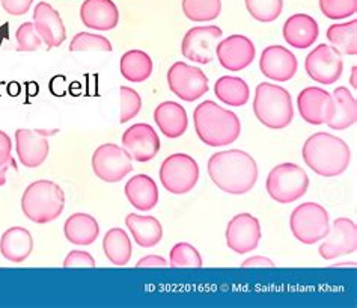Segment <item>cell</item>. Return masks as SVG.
Segmentation results:
<instances>
[{
	"mask_svg": "<svg viewBox=\"0 0 357 308\" xmlns=\"http://www.w3.org/2000/svg\"><path fill=\"white\" fill-rule=\"evenodd\" d=\"M65 237L74 245L86 247L92 245L100 235V226L97 219L88 213H74L65 221Z\"/></svg>",
	"mask_w": 357,
	"mask_h": 308,
	"instance_id": "484cf974",
	"label": "cell"
},
{
	"mask_svg": "<svg viewBox=\"0 0 357 308\" xmlns=\"http://www.w3.org/2000/svg\"><path fill=\"white\" fill-rule=\"evenodd\" d=\"M183 13L192 22H213L222 13V0H183Z\"/></svg>",
	"mask_w": 357,
	"mask_h": 308,
	"instance_id": "d6a6232c",
	"label": "cell"
},
{
	"mask_svg": "<svg viewBox=\"0 0 357 308\" xmlns=\"http://www.w3.org/2000/svg\"><path fill=\"white\" fill-rule=\"evenodd\" d=\"M321 13L331 20H342L357 11V0H319Z\"/></svg>",
	"mask_w": 357,
	"mask_h": 308,
	"instance_id": "74e56055",
	"label": "cell"
},
{
	"mask_svg": "<svg viewBox=\"0 0 357 308\" xmlns=\"http://www.w3.org/2000/svg\"><path fill=\"white\" fill-rule=\"evenodd\" d=\"M84 26L96 31H112L119 23V11L114 0H84L80 6Z\"/></svg>",
	"mask_w": 357,
	"mask_h": 308,
	"instance_id": "44dd1931",
	"label": "cell"
},
{
	"mask_svg": "<svg viewBox=\"0 0 357 308\" xmlns=\"http://www.w3.org/2000/svg\"><path fill=\"white\" fill-rule=\"evenodd\" d=\"M13 141L3 130H0V166H3L13 161Z\"/></svg>",
	"mask_w": 357,
	"mask_h": 308,
	"instance_id": "b9f144b4",
	"label": "cell"
},
{
	"mask_svg": "<svg viewBox=\"0 0 357 308\" xmlns=\"http://www.w3.org/2000/svg\"><path fill=\"white\" fill-rule=\"evenodd\" d=\"M153 59L144 50H128L121 56L119 70L122 78L133 83H142L153 74Z\"/></svg>",
	"mask_w": 357,
	"mask_h": 308,
	"instance_id": "f1b7e54d",
	"label": "cell"
},
{
	"mask_svg": "<svg viewBox=\"0 0 357 308\" xmlns=\"http://www.w3.org/2000/svg\"><path fill=\"white\" fill-rule=\"evenodd\" d=\"M356 71H357V67L354 65V67L351 68V79H350V85L356 89L357 88V83H356Z\"/></svg>",
	"mask_w": 357,
	"mask_h": 308,
	"instance_id": "bcb514c9",
	"label": "cell"
},
{
	"mask_svg": "<svg viewBox=\"0 0 357 308\" xmlns=\"http://www.w3.org/2000/svg\"><path fill=\"white\" fill-rule=\"evenodd\" d=\"M131 205L140 212L153 210L158 203L157 183L146 174H137L127 182L124 189Z\"/></svg>",
	"mask_w": 357,
	"mask_h": 308,
	"instance_id": "d4e9b609",
	"label": "cell"
},
{
	"mask_svg": "<svg viewBox=\"0 0 357 308\" xmlns=\"http://www.w3.org/2000/svg\"><path fill=\"white\" fill-rule=\"evenodd\" d=\"M319 36V27L314 17L307 14L291 15L284 24V40L294 49L312 47Z\"/></svg>",
	"mask_w": 357,
	"mask_h": 308,
	"instance_id": "7402d4cb",
	"label": "cell"
},
{
	"mask_svg": "<svg viewBox=\"0 0 357 308\" xmlns=\"http://www.w3.org/2000/svg\"><path fill=\"white\" fill-rule=\"evenodd\" d=\"M102 249L107 260L115 266H126L133 254L131 240L122 228H112L106 233L102 239Z\"/></svg>",
	"mask_w": 357,
	"mask_h": 308,
	"instance_id": "f546056e",
	"label": "cell"
},
{
	"mask_svg": "<svg viewBox=\"0 0 357 308\" xmlns=\"http://www.w3.org/2000/svg\"><path fill=\"white\" fill-rule=\"evenodd\" d=\"M297 108L303 121L314 126L327 124L335 115V101L332 94L318 87H309L300 92L297 97Z\"/></svg>",
	"mask_w": 357,
	"mask_h": 308,
	"instance_id": "4fadbf2b",
	"label": "cell"
},
{
	"mask_svg": "<svg viewBox=\"0 0 357 308\" xmlns=\"http://www.w3.org/2000/svg\"><path fill=\"white\" fill-rule=\"evenodd\" d=\"M33 26L47 47H59L67 40V29H65L61 14L47 2H40L33 11Z\"/></svg>",
	"mask_w": 357,
	"mask_h": 308,
	"instance_id": "ffe728a7",
	"label": "cell"
},
{
	"mask_svg": "<svg viewBox=\"0 0 357 308\" xmlns=\"http://www.w3.org/2000/svg\"><path fill=\"white\" fill-rule=\"evenodd\" d=\"M255 45L244 35H231L215 45L219 64L228 71H241L255 59Z\"/></svg>",
	"mask_w": 357,
	"mask_h": 308,
	"instance_id": "ac0fdd59",
	"label": "cell"
},
{
	"mask_svg": "<svg viewBox=\"0 0 357 308\" xmlns=\"http://www.w3.org/2000/svg\"><path fill=\"white\" fill-rule=\"evenodd\" d=\"M126 226L136 244L142 248H153L163 237L162 223L154 217H140V214L130 213L126 218Z\"/></svg>",
	"mask_w": 357,
	"mask_h": 308,
	"instance_id": "4316f807",
	"label": "cell"
},
{
	"mask_svg": "<svg viewBox=\"0 0 357 308\" xmlns=\"http://www.w3.org/2000/svg\"><path fill=\"white\" fill-rule=\"evenodd\" d=\"M167 261L160 256H148L137 261L136 267H166Z\"/></svg>",
	"mask_w": 357,
	"mask_h": 308,
	"instance_id": "7bdbcfd3",
	"label": "cell"
},
{
	"mask_svg": "<svg viewBox=\"0 0 357 308\" xmlns=\"http://www.w3.org/2000/svg\"><path fill=\"white\" fill-rule=\"evenodd\" d=\"M327 40L341 54H357V22L332 24L327 29Z\"/></svg>",
	"mask_w": 357,
	"mask_h": 308,
	"instance_id": "1f68e13d",
	"label": "cell"
},
{
	"mask_svg": "<svg viewBox=\"0 0 357 308\" xmlns=\"http://www.w3.org/2000/svg\"><path fill=\"white\" fill-rule=\"evenodd\" d=\"M305 70L307 76L321 85H333L341 79L344 61L333 45L319 44L306 56Z\"/></svg>",
	"mask_w": 357,
	"mask_h": 308,
	"instance_id": "8fae6325",
	"label": "cell"
},
{
	"mask_svg": "<svg viewBox=\"0 0 357 308\" xmlns=\"http://www.w3.org/2000/svg\"><path fill=\"white\" fill-rule=\"evenodd\" d=\"M309 188V177L302 166L296 163H280L270 171L266 189L275 201L291 204L300 200Z\"/></svg>",
	"mask_w": 357,
	"mask_h": 308,
	"instance_id": "8992f818",
	"label": "cell"
},
{
	"mask_svg": "<svg viewBox=\"0 0 357 308\" xmlns=\"http://www.w3.org/2000/svg\"><path fill=\"white\" fill-rule=\"evenodd\" d=\"M289 228L294 237L305 245L321 242L331 230L327 210L317 203H303L291 213Z\"/></svg>",
	"mask_w": 357,
	"mask_h": 308,
	"instance_id": "52a82bcc",
	"label": "cell"
},
{
	"mask_svg": "<svg viewBox=\"0 0 357 308\" xmlns=\"http://www.w3.org/2000/svg\"><path fill=\"white\" fill-rule=\"evenodd\" d=\"M318 248V253L324 260H333L341 256L353 254L357 248V227L349 218H337L328 235Z\"/></svg>",
	"mask_w": 357,
	"mask_h": 308,
	"instance_id": "9a60e30c",
	"label": "cell"
},
{
	"mask_svg": "<svg viewBox=\"0 0 357 308\" xmlns=\"http://www.w3.org/2000/svg\"><path fill=\"white\" fill-rule=\"evenodd\" d=\"M122 147L131 159L137 162H149L160 152V138L153 126L137 123L128 127L122 135Z\"/></svg>",
	"mask_w": 357,
	"mask_h": 308,
	"instance_id": "e0dca14e",
	"label": "cell"
},
{
	"mask_svg": "<svg viewBox=\"0 0 357 308\" xmlns=\"http://www.w3.org/2000/svg\"><path fill=\"white\" fill-rule=\"evenodd\" d=\"M223 36V31L218 26H196L184 35L181 53L185 59L210 64L214 59L215 45Z\"/></svg>",
	"mask_w": 357,
	"mask_h": 308,
	"instance_id": "7c38bea8",
	"label": "cell"
},
{
	"mask_svg": "<svg viewBox=\"0 0 357 308\" xmlns=\"http://www.w3.org/2000/svg\"><path fill=\"white\" fill-rule=\"evenodd\" d=\"M196 135L208 147H225L236 142L241 133V121L232 110L206 100L195 109Z\"/></svg>",
	"mask_w": 357,
	"mask_h": 308,
	"instance_id": "3957f363",
	"label": "cell"
},
{
	"mask_svg": "<svg viewBox=\"0 0 357 308\" xmlns=\"http://www.w3.org/2000/svg\"><path fill=\"white\" fill-rule=\"evenodd\" d=\"M119 97H121L119 123L124 124L127 121L137 117L140 109H142V98H140L137 91L128 87L119 88Z\"/></svg>",
	"mask_w": 357,
	"mask_h": 308,
	"instance_id": "8d00e7d4",
	"label": "cell"
},
{
	"mask_svg": "<svg viewBox=\"0 0 357 308\" xmlns=\"http://www.w3.org/2000/svg\"><path fill=\"white\" fill-rule=\"evenodd\" d=\"M33 0H0V5L9 15H24L29 11Z\"/></svg>",
	"mask_w": 357,
	"mask_h": 308,
	"instance_id": "60d3db41",
	"label": "cell"
},
{
	"mask_svg": "<svg viewBox=\"0 0 357 308\" xmlns=\"http://www.w3.org/2000/svg\"><path fill=\"white\" fill-rule=\"evenodd\" d=\"M208 174L220 191L231 195H244L250 192L258 182V165L246 152H219L210 157Z\"/></svg>",
	"mask_w": 357,
	"mask_h": 308,
	"instance_id": "6da1fadb",
	"label": "cell"
},
{
	"mask_svg": "<svg viewBox=\"0 0 357 308\" xmlns=\"http://www.w3.org/2000/svg\"><path fill=\"white\" fill-rule=\"evenodd\" d=\"M302 156L305 163L321 177L341 175L351 162V152L347 142L326 132L309 136L303 145Z\"/></svg>",
	"mask_w": 357,
	"mask_h": 308,
	"instance_id": "7a4b0ae2",
	"label": "cell"
},
{
	"mask_svg": "<svg viewBox=\"0 0 357 308\" xmlns=\"http://www.w3.org/2000/svg\"><path fill=\"white\" fill-rule=\"evenodd\" d=\"M33 239L23 227L8 228L0 237V254L13 263H23L32 254Z\"/></svg>",
	"mask_w": 357,
	"mask_h": 308,
	"instance_id": "cb8c5ba5",
	"label": "cell"
},
{
	"mask_svg": "<svg viewBox=\"0 0 357 308\" xmlns=\"http://www.w3.org/2000/svg\"><path fill=\"white\" fill-rule=\"evenodd\" d=\"M248 13L261 23H271L279 18L284 0H244Z\"/></svg>",
	"mask_w": 357,
	"mask_h": 308,
	"instance_id": "836d02e7",
	"label": "cell"
},
{
	"mask_svg": "<svg viewBox=\"0 0 357 308\" xmlns=\"http://www.w3.org/2000/svg\"><path fill=\"white\" fill-rule=\"evenodd\" d=\"M335 115L327 126L332 130H345L356 124L357 121V103L354 96L345 87H337L333 91Z\"/></svg>",
	"mask_w": 357,
	"mask_h": 308,
	"instance_id": "83f0119b",
	"label": "cell"
},
{
	"mask_svg": "<svg viewBox=\"0 0 357 308\" xmlns=\"http://www.w3.org/2000/svg\"><path fill=\"white\" fill-rule=\"evenodd\" d=\"M261 240L259 221L250 213L234 217L227 227V245L236 254H249L258 248Z\"/></svg>",
	"mask_w": 357,
	"mask_h": 308,
	"instance_id": "2e32d148",
	"label": "cell"
},
{
	"mask_svg": "<svg viewBox=\"0 0 357 308\" xmlns=\"http://www.w3.org/2000/svg\"><path fill=\"white\" fill-rule=\"evenodd\" d=\"M65 209V193L59 184L50 180H36L24 189L22 210L35 223H49L58 219Z\"/></svg>",
	"mask_w": 357,
	"mask_h": 308,
	"instance_id": "277c9868",
	"label": "cell"
},
{
	"mask_svg": "<svg viewBox=\"0 0 357 308\" xmlns=\"http://www.w3.org/2000/svg\"><path fill=\"white\" fill-rule=\"evenodd\" d=\"M241 267H275V263L267 257L257 256V257H250L248 260H244Z\"/></svg>",
	"mask_w": 357,
	"mask_h": 308,
	"instance_id": "ee69618b",
	"label": "cell"
},
{
	"mask_svg": "<svg viewBox=\"0 0 357 308\" xmlns=\"http://www.w3.org/2000/svg\"><path fill=\"white\" fill-rule=\"evenodd\" d=\"M215 97H218L222 103L232 108L244 106L249 101L250 89L248 83L241 78L236 76H223L220 78L214 85Z\"/></svg>",
	"mask_w": 357,
	"mask_h": 308,
	"instance_id": "4dcf8cb0",
	"label": "cell"
},
{
	"mask_svg": "<svg viewBox=\"0 0 357 308\" xmlns=\"http://www.w3.org/2000/svg\"><path fill=\"white\" fill-rule=\"evenodd\" d=\"M112 52V43L102 35L79 32L70 43V52Z\"/></svg>",
	"mask_w": 357,
	"mask_h": 308,
	"instance_id": "d590c367",
	"label": "cell"
},
{
	"mask_svg": "<svg viewBox=\"0 0 357 308\" xmlns=\"http://www.w3.org/2000/svg\"><path fill=\"white\" fill-rule=\"evenodd\" d=\"M167 85L176 97L184 101H195L208 92V78L205 73L183 61L175 62L167 71Z\"/></svg>",
	"mask_w": 357,
	"mask_h": 308,
	"instance_id": "30bf717a",
	"label": "cell"
},
{
	"mask_svg": "<svg viewBox=\"0 0 357 308\" xmlns=\"http://www.w3.org/2000/svg\"><path fill=\"white\" fill-rule=\"evenodd\" d=\"M63 267H96V260L86 251L74 249L65 257Z\"/></svg>",
	"mask_w": 357,
	"mask_h": 308,
	"instance_id": "ab89813d",
	"label": "cell"
},
{
	"mask_svg": "<svg viewBox=\"0 0 357 308\" xmlns=\"http://www.w3.org/2000/svg\"><path fill=\"white\" fill-rule=\"evenodd\" d=\"M259 68L266 78L276 82H288L297 73L298 62L294 53L282 45H268L261 53Z\"/></svg>",
	"mask_w": 357,
	"mask_h": 308,
	"instance_id": "d6986e66",
	"label": "cell"
},
{
	"mask_svg": "<svg viewBox=\"0 0 357 308\" xmlns=\"http://www.w3.org/2000/svg\"><path fill=\"white\" fill-rule=\"evenodd\" d=\"M18 52H35L41 47V36L35 31L32 22H26L15 32Z\"/></svg>",
	"mask_w": 357,
	"mask_h": 308,
	"instance_id": "f35d334b",
	"label": "cell"
},
{
	"mask_svg": "<svg viewBox=\"0 0 357 308\" xmlns=\"http://www.w3.org/2000/svg\"><path fill=\"white\" fill-rule=\"evenodd\" d=\"M154 121L160 132L171 139L181 138L189 126L185 109L176 101L160 103L154 109Z\"/></svg>",
	"mask_w": 357,
	"mask_h": 308,
	"instance_id": "603a6c76",
	"label": "cell"
},
{
	"mask_svg": "<svg viewBox=\"0 0 357 308\" xmlns=\"http://www.w3.org/2000/svg\"><path fill=\"white\" fill-rule=\"evenodd\" d=\"M9 168H13V170H17V165H15L14 159L9 163L0 166V186H3L6 183V173H8Z\"/></svg>",
	"mask_w": 357,
	"mask_h": 308,
	"instance_id": "f6af8a7d",
	"label": "cell"
},
{
	"mask_svg": "<svg viewBox=\"0 0 357 308\" xmlns=\"http://www.w3.org/2000/svg\"><path fill=\"white\" fill-rule=\"evenodd\" d=\"M199 180L198 162L189 154L175 153L166 157L160 166V182L174 195H184L193 191Z\"/></svg>",
	"mask_w": 357,
	"mask_h": 308,
	"instance_id": "ba28073f",
	"label": "cell"
},
{
	"mask_svg": "<svg viewBox=\"0 0 357 308\" xmlns=\"http://www.w3.org/2000/svg\"><path fill=\"white\" fill-rule=\"evenodd\" d=\"M92 170L101 182L116 183L133 171V162L124 147L102 144L92 154Z\"/></svg>",
	"mask_w": 357,
	"mask_h": 308,
	"instance_id": "9c48e42d",
	"label": "cell"
},
{
	"mask_svg": "<svg viewBox=\"0 0 357 308\" xmlns=\"http://www.w3.org/2000/svg\"><path fill=\"white\" fill-rule=\"evenodd\" d=\"M253 114L261 124L268 129L280 130L288 127L294 118L289 92L273 83H259L253 98Z\"/></svg>",
	"mask_w": 357,
	"mask_h": 308,
	"instance_id": "5b68a950",
	"label": "cell"
},
{
	"mask_svg": "<svg viewBox=\"0 0 357 308\" xmlns=\"http://www.w3.org/2000/svg\"><path fill=\"white\" fill-rule=\"evenodd\" d=\"M58 130H31L18 129L15 132V152L22 165L26 168H38L49 157L50 145L47 136L54 135Z\"/></svg>",
	"mask_w": 357,
	"mask_h": 308,
	"instance_id": "5bb4252c",
	"label": "cell"
},
{
	"mask_svg": "<svg viewBox=\"0 0 357 308\" xmlns=\"http://www.w3.org/2000/svg\"><path fill=\"white\" fill-rule=\"evenodd\" d=\"M169 265L172 267H202V257L193 245L180 242L171 249Z\"/></svg>",
	"mask_w": 357,
	"mask_h": 308,
	"instance_id": "e575fe53",
	"label": "cell"
}]
</instances>
